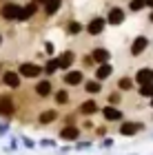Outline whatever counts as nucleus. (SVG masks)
<instances>
[{"mask_svg":"<svg viewBox=\"0 0 153 155\" xmlns=\"http://www.w3.org/2000/svg\"><path fill=\"white\" fill-rule=\"evenodd\" d=\"M16 71L20 73L22 80H38L42 75V64H38V62H20Z\"/></svg>","mask_w":153,"mask_h":155,"instance_id":"f257e3e1","label":"nucleus"},{"mask_svg":"<svg viewBox=\"0 0 153 155\" xmlns=\"http://www.w3.org/2000/svg\"><path fill=\"white\" fill-rule=\"evenodd\" d=\"M104 29H107V18H102V16H93V18L85 25V33H87V36H91V38L102 36Z\"/></svg>","mask_w":153,"mask_h":155,"instance_id":"f03ea898","label":"nucleus"},{"mask_svg":"<svg viewBox=\"0 0 153 155\" xmlns=\"http://www.w3.org/2000/svg\"><path fill=\"white\" fill-rule=\"evenodd\" d=\"M18 13H20V2H16V0H7L0 5V18L5 22H16Z\"/></svg>","mask_w":153,"mask_h":155,"instance_id":"7ed1b4c3","label":"nucleus"},{"mask_svg":"<svg viewBox=\"0 0 153 155\" xmlns=\"http://www.w3.org/2000/svg\"><path fill=\"white\" fill-rule=\"evenodd\" d=\"M0 82H2V87H7V89L18 91L20 84H22V78H20L18 71H13V69H5V71L0 73Z\"/></svg>","mask_w":153,"mask_h":155,"instance_id":"20e7f679","label":"nucleus"},{"mask_svg":"<svg viewBox=\"0 0 153 155\" xmlns=\"http://www.w3.org/2000/svg\"><path fill=\"white\" fill-rule=\"evenodd\" d=\"M62 82H65V87H80L82 82H85V71H80V69H67L65 75H62Z\"/></svg>","mask_w":153,"mask_h":155,"instance_id":"39448f33","label":"nucleus"},{"mask_svg":"<svg viewBox=\"0 0 153 155\" xmlns=\"http://www.w3.org/2000/svg\"><path fill=\"white\" fill-rule=\"evenodd\" d=\"M53 82H51V78H42V80H38L36 82V87H33V93H36L38 97H51L53 95Z\"/></svg>","mask_w":153,"mask_h":155,"instance_id":"423d86ee","label":"nucleus"},{"mask_svg":"<svg viewBox=\"0 0 153 155\" xmlns=\"http://www.w3.org/2000/svg\"><path fill=\"white\" fill-rule=\"evenodd\" d=\"M16 115V102L11 95H0V117L11 120Z\"/></svg>","mask_w":153,"mask_h":155,"instance_id":"0eeeda50","label":"nucleus"},{"mask_svg":"<svg viewBox=\"0 0 153 155\" xmlns=\"http://www.w3.org/2000/svg\"><path fill=\"white\" fill-rule=\"evenodd\" d=\"M147 49H149V38L147 36H135L129 45V53L133 55V58H138V55H142Z\"/></svg>","mask_w":153,"mask_h":155,"instance_id":"6e6552de","label":"nucleus"},{"mask_svg":"<svg viewBox=\"0 0 153 155\" xmlns=\"http://www.w3.org/2000/svg\"><path fill=\"white\" fill-rule=\"evenodd\" d=\"M104 18H107V25L120 27V25L124 22V20H127V11H124L122 7H111V9H109V13H107Z\"/></svg>","mask_w":153,"mask_h":155,"instance_id":"1a4fd4ad","label":"nucleus"},{"mask_svg":"<svg viewBox=\"0 0 153 155\" xmlns=\"http://www.w3.org/2000/svg\"><path fill=\"white\" fill-rule=\"evenodd\" d=\"M100 111V107H98V102L93 100V97H89V100H82L80 104H78V115H82V117H91V115H95Z\"/></svg>","mask_w":153,"mask_h":155,"instance_id":"9d476101","label":"nucleus"},{"mask_svg":"<svg viewBox=\"0 0 153 155\" xmlns=\"http://www.w3.org/2000/svg\"><path fill=\"white\" fill-rule=\"evenodd\" d=\"M100 111H102V117L107 122H122L124 120V113L120 111V107H113V104H104Z\"/></svg>","mask_w":153,"mask_h":155,"instance_id":"9b49d317","label":"nucleus"},{"mask_svg":"<svg viewBox=\"0 0 153 155\" xmlns=\"http://www.w3.org/2000/svg\"><path fill=\"white\" fill-rule=\"evenodd\" d=\"M120 135H127V137H131V135H135V133H140V131H144V122H129V120H122L120 122Z\"/></svg>","mask_w":153,"mask_h":155,"instance_id":"f8f14e48","label":"nucleus"},{"mask_svg":"<svg viewBox=\"0 0 153 155\" xmlns=\"http://www.w3.org/2000/svg\"><path fill=\"white\" fill-rule=\"evenodd\" d=\"M38 9H40V7L33 2V0H31V2H27V5H20V13L16 18V22H27V20H31L38 13Z\"/></svg>","mask_w":153,"mask_h":155,"instance_id":"ddd939ff","label":"nucleus"},{"mask_svg":"<svg viewBox=\"0 0 153 155\" xmlns=\"http://www.w3.org/2000/svg\"><path fill=\"white\" fill-rule=\"evenodd\" d=\"M80 126L78 124H65L60 129V140H65V142H73V140L80 137Z\"/></svg>","mask_w":153,"mask_h":155,"instance_id":"4468645a","label":"nucleus"},{"mask_svg":"<svg viewBox=\"0 0 153 155\" xmlns=\"http://www.w3.org/2000/svg\"><path fill=\"white\" fill-rule=\"evenodd\" d=\"M55 58H58L60 71H67V69H71L73 62H75V51H73V49H67V51H62L60 55H55Z\"/></svg>","mask_w":153,"mask_h":155,"instance_id":"2eb2a0df","label":"nucleus"},{"mask_svg":"<svg viewBox=\"0 0 153 155\" xmlns=\"http://www.w3.org/2000/svg\"><path fill=\"white\" fill-rule=\"evenodd\" d=\"M111 75H113V67H111V62H102V64H95V69H93V78H95V80L107 82Z\"/></svg>","mask_w":153,"mask_h":155,"instance_id":"dca6fc26","label":"nucleus"},{"mask_svg":"<svg viewBox=\"0 0 153 155\" xmlns=\"http://www.w3.org/2000/svg\"><path fill=\"white\" fill-rule=\"evenodd\" d=\"M58 117H60V111H58V109H42V111L38 113V124H42V126L53 124Z\"/></svg>","mask_w":153,"mask_h":155,"instance_id":"f3484780","label":"nucleus"},{"mask_svg":"<svg viewBox=\"0 0 153 155\" xmlns=\"http://www.w3.org/2000/svg\"><path fill=\"white\" fill-rule=\"evenodd\" d=\"M133 82L140 87V84H147V82H153V67H142L138 69L135 75H133Z\"/></svg>","mask_w":153,"mask_h":155,"instance_id":"a211bd4d","label":"nucleus"},{"mask_svg":"<svg viewBox=\"0 0 153 155\" xmlns=\"http://www.w3.org/2000/svg\"><path fill=\"white\" fill-rule=\"evenodd\" d=\"M53 102H55V107H67L69 100H71V95H69V87H62V89H55L53 91Z\"/></svg>","mask_w":153,"mask_h":155,"instance_id":"6ab92c4d","label":"nucleus"},{"mask_svg":"<svg viewBox=\"0 0 153 155\" xmlns=\"http://www.w3.org/2000/svg\"><path fill=\"white\" fill-rule=\"evenodd\" d=\"M91 58L95 60V64L111 62V51H109L107 47H95V49H91Z\"/></svg>","mask_w":153,"mask_h":155,"instance_id":"aec40b11","label":"nucleus"},{"mask_svg":"<svg viewBox=\"0 0 153 155\" xmlns=\"http://www.w3.org/2000/svg\"><path fill=\"white\" fill-rule=\"evenodd\" d=\"M58 71H60V67H58V58H55V55H49V58L45 60V64H42V75L51 78V75H55Z\"/></svg>","mask_w":153,"mask_h":155,"instance_id":"412c9836","label":"nucleus"},{"mask_svg":"<svg viewBox=\"0 0 153 155\" xmlns=\"http://www.w3.org/2000/svg\"><path fill=\"white\" fill-rule=\"evenodd\" d=\"M82 84H85V93L98 95V93H102V84H104V82H100V80H95V78H91V80H85Z\"/></svg>","mask_w":153,"mask_h":155,"instance_id":"4be33fe9","label":"nucleus"},{"mask_svg":"<svg viewBox=\"0 0 153 155\" xmlns=\"http://www.w3.org/2000/svg\"><path fill=\"white\" fill-rule=\"evenodd\" d=\"M62 2H65V0H47V2L42 5V9H45V16H47V18H51V16H55V13L60 11V7H62Z\"/></svg>","mask_w":153,"mask_h":155,"instance_id":"5701e85b","label":"nucleus"},{"mask_svg":"<svg viewBox=\"0 0 153 155\" xmlns=\"http://www.w3.org/2000/svg\"><path fill=\"white\" fill-rule=\"evenodd\" d=\"M65 31H67V36H80V33L85 31V25H82L80 20H67Z\"/></svg>","mask_w":153,"mask_h":155,"instance_id":"b1692460","label":"nucleus"},{"mask_svg":"<svg viewBox=\"0 0 153 155\" xmlns=\"http://www.w3.org/2000/svg\"><path fill=\"white\" fill-rule=\"evenodd\" d=\"M135 87V82H133V78H129V75H120V80H118V91H122V93H129L131 89Z\"/></svg>","mask_w":153,"mask_h":155,"instance_id":"393cba45","label":"nucleus"},{"mask_svg":"<svg viewBox=\"0 0 153 155\" xmlns=\"http://www.w3.org/2000/svg\"><path fill=\"white\" fill-rule=\"evenodd\" d=\"M127 5H129L127 9H129L131 13H140V11L147 9V2H144V0H129Z\"/></svg>","mask_w":153,"mask_h":155,"instance_id":"a878e982","label":"nucleus"},{"mask_svg":"<svg viewBox=\"0 0 153 155\" xmlns=\"http://www.w3.org/2000/svg\"><path fill=\"white\" fill-rule=\"evenodd\" d=\"M138 91H140V97H144V100H151V97H153V82L140 84V87H138Z\"/></svg>","mask_w":153,"mask_h":155,"instance_id":"bb28decb","label":"nucleus"},{"mask_svg":"<svg viewBox=\"0 0 153 155\" xmlns=\"http://www.w3.org/2000/svg\"><path fill=\"white\" fill-rule=\"evenodd\" d=\"M107 104L120 107V104H122V91H111V93L107 95Z\"/></svg>","mask_w":153,"mask_h":155,"instance_id":"cd10ccee","label":"nucleus"},{"mask_svg":"<svg viewBox=\"0 0 153 155\" xmlns=\"http://www.w3.org/2000/svg\"><path fill=\"white\" fill-rule=\"evenodd\" d=\"M80 64H82V69H95V60L91 58V53H87L80 58Z\"/></svg>","mask_w":153,"mask_h":155,"instance_id":"c85d7f7f","label":"nucleus"},{"mask_svg":"<svg viewBox=\"0 0 153 155\" xmlns=\"http://www.w3.org/2000/svg\"><path fill=\"white\" fill-rule=\"evenodd\" d=\"M45 53H47V58H49V55H53V53H55V47H53V42H49V40L45 42Z\"/></svg>","mask_w":153,"mask_h":155,"instance_id":"c756f323","label":"nucleus"},{"mask_svg":"<svg viewBox=\"0 0 153 155\" xmlns=\"http://www.w3.org/2000/svg\"><path fill=\"white\" fill-rule=\"evenodd\" d=\"M7 131H9V120L0 122V135H7Z\"/></svg>","mask_w":153,"mask_h":155,"instance_id":"7c9ffc66","label":"nucleus"},{"mask_svg":"<svg viewBox=\"0 0 153 155\" xmlns=\"http://www.w3.org/2000/svg\"><path fill=\"white\" fill-rule=\"evenodd\" d=\"M95 135L104 137V135H107V126H95Z\"/></svg>","mask_w":153,"mask_h":155,"instance_id":"2f4dec72","label":"nucleus"},{"mask_svg":"<svg viewBox=\"0 0 153 155\" xmlns=\"http://www.w3.org/2000/svg\"><path fill=\"white\" fill-rule=\"evenodd\" d=\"M22 142H25V146H27V149H33V140H29V137H22Z\"/></svg>","mask_w":153,"mask_h":155,"instance_id":"473e14b6","label":"nucleus"},{"mask_svg":"<svg viewBox=\"0 0 153 155\" xmlns=\"http://www.w3.org/2000/svg\"><path fill=\"white\" fill-rule=\"evenodd\" d=\"M102 144H104V146H107V149H109V146H111V144H113V142H111V140H109V137H104V140H102Z\"/></svg>","mask_w":153,"mask_h":155,"instance_id":"72a5a7b5","label":"nucleus"},{"mask_svg":"<svg viewBox=\"0 0 153 155\" xmlns=\"http://www.w3.org/2000/svg\"><path fill=\"white\" fill-rule=\"evenodd\" d=\"M147 2V9H153V0H144Z\"/></svg>","mask_w":153,"mask_h":155,"instance_id":"f704fd0d","label":"nucleus"},{"mask_svg":"<svg viewBox=\"0 0 153 155\" xmlns=\"http://www.w3.org/2000/svg\"><path fill=\"white\" fill-rule=\"evenodd\" d=\"M149 22L153 25V9H151V16H149Z\"/></svg>","mask_w":153,"mask_h":155,"instance_id":"c9c22d12","label":"nucleus"},{"mask_svg":"<svg viewBox=\"0 0 153 155\" xmlns=\"http://www.w3.org/2000/svg\"><path fill=\"white\" fill-rule=\"evenodd\" d=\"M2 42H5V36H2V33H0V47H2Z\"/></svg>","mask_w":153,"mask_h":155,"instance_id":"e433bc0d","label":"nucleus"},{"mask_svg":"<svg viewBox=\"0 0 153 155\" xmlns=\"http://www.w3.org/2000/svg\"><path fill=\"white\" fill-rule=\"evenodd\" d=\"M5 71V64H2V62H0V73H2Z\"/></svg>","mask_w":153,"mask_h":155,"instance_id":"4c0bfd02","label":"nucleus"},{"mask_svg":"<svg viewBox=\"0 0 153 155\" xmlns=\"http://www.w3.org/2000/svg\"><path fill=\"white\" fill-rule=\"evenodd\" d=\"M151 109H153V97H151Z\"/></svg>","mask_w":153,"mask_h":155,"instance_id":"58836bf2","label":"nucleus"}]
</instances>
